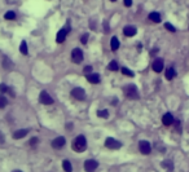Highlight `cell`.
Wrapping results in <instances>:
<instances>
[{
	"label": "cell",
	"instance_id": "cell-1",
	"mask_svg": "<svg viewBox=\"0 0 189 172\" xmlns=\"http://www.w3.org/2000/svg\"><path fill=\"white\" fill-rule=\"evenodd\" d=\"M71 148H73L74 152L77 153H82L87 149V140L83 135H79L77 136L73 140V144H71Z\"/></svg>",
	"mask_w": 189,
	"mask_h": 172
},
{
	"label": "cell",
	"instance_id": "cell-2",
	"mask_svg": "<svg viewBox=\"0 0 189 172\" xmlns=\"http://www.w3.org/2000/svg\"><path fill=\"white\" fill-rule=\"evenodd\" d=\"M123 92H124V95H126L127 98H131V100H137L139 98V91H137V87L135 84L124 85Z\"/></svg>",
	"mask_w": 189,
	"mask_h": 172
},
{
	"label": "cell",
	"instance_id": "cell-3",
	"mask_svg": "<svg viewBox=\"0 0 189 172\" xmlns=\"http://www.w3.org/2000/svg\"><path fill=\"white\" fill-rule=\"evenodd\" d=\"M139 150L141 152V154H144V155H149L152 152V146H150V142L149 141H145V140H141L140 142H139Z\"/></svg>",
	"mask_w": 189,
	"mask_h": 172
},
{
	"label": "cell",
	"instance_id": "cell-4",
	"mask_svg": "<svg viewBox=\"0 0 189 172\" xmlns=\"http://www.w3.org/2000/svg\"><path fill=\"white\" fill-rule=\"evenodd\" d=\"M71 60L74 63H80L83 61V52L80 48H74L71 52Z\"/></svg>",
	"mask_w": 189,
	"mask_h": 172
},
{
	"label": "cell",
	"instance_id": "cell-5",
	"mask_svg": "<svg viewBox=\"0 0 189 172\" xmlns=\"http://www.w3.org/2000/svg\"><path fill=\"white\" fill-rule=\"evenodd\" d=\"M99 167V162L95 159H88L84 162V170L85 172H95Z\"/></svg>",
	"mask_w": 189,
	"mask_h": 172
},
{
	"label": "cell",
	"instance_id": "cell-6",
	"mask_svg": "<svg viewBox=\"0 0 189 172\" xmlns=\"http://www.w3.org/2000/svg\"><path fill=\"white\" fill-rule=\"evenodd\" d=\"M105 146L108 149H112V150H117V149H119L120 146H122V144H120L119 141H117L115 138H113V137H108L105 140Z\"/></svg>",
	"mask_w": 189,
	"mask_h": 172
},
{
	"label": "cell",
	"instance_id": "cell-7",
	"mask_svg": "<svg viewBox=\"0 0 189 172\" xmlns=\"http://www.w3.org/2000/svg\"><path fill=\"white\" fill-rule=\"evenodd\" d=\"M71 96H73V97L75 98V100L83 101V100L85 98V92H84V89H83V88L77 87V88H74L73 91H71Z\"/></svg>",
	"mask_w": 189,
	"mask_h": 172
},
{
	"label": "cell",
	"instance_id": "cell-8",
	"mask_svg": "<svg viewBox=\"0 0 189 172\" xmlns=\"http://www.w3.org/2000/svg\"><path fill=\"white\" fill-rule=\"evenodd\" d=\"M39 101L42 103H44V105H51V103H53V98L48 95L47 91H42L40 96H39Z\"/></svg>",
	"mask_w": 189,
	"mask_h": 172
},
{
	"label": "cell",
	"instance_id": "cell-9",
	"mask_svg": "<svg viewBox=\"0 0 189 172\" xmlns=\"http://www.w3.org/2000/svg\"><path fill=\"white\" fill-rule=\"evenodd\" d=\"M69 31H70V27H69V26L62 27L61 30L58 31V34H57V36H56V42H57V43H62V42L66 39V35L69 34Z\"/></svg>",
	"mask_w": 189,
	"mask_h": 172
},
{
	"label": "cell",
	"instance_id": "cell-10",
	"mask_svg": "<svg viewBox=\"0 0 189 172\" xmlns=\"http://www.w3.org/2000/svg\"><path fill=\"white\" fill-rule=\"evenodd\" d=\"M65 144H66V140H65V137H62V136L52 140V148L53 149H61L65 146Z\"/></svg>",
	"mask_w": 189,
	"mask_h": 172
},
{
	"label": "cell",
	"instance_id": "cell-11",
	"mask_svg": "<svg viewBox=\"0 0 189 172\" xmlns=\"http://www.w3.org/2000/svg\"><path fill=\"white\" fill-rule=\"evenodd\" d=\"M163 66H165V63H163V60L162 58H155L154 61H153V70L155 71V73H161V71L163 70Z\"/></svg>",
	"mask_w": 189,
	"mask_h": 172
},
{
	"label": "cell",
	"instance_id": "cell-12",
	"mask_svg": "<svg viewBox=\"0 0 189 172\" xmlns=\"http://www.w3.org/2000/svg\"><path fill=\"white\" fill-rule=\"evenodd\" d=\"M162 122H163L165 126H172L175 119H174V117H172V114H171V113H166L165 115H163V118H162Z\"/></svg>",
	"mask_w": 189,
	"mask_h": 172
},
{
	"label": "cell",
	"instance_id": "cell-13",
	"mask_svg": "<svg viewBox=\"0 0 189 172\" xmlns=\"http://www.w3.org/2000/svg\"><path fill=\"white\" fill-rule=\"evenodd\" d=\"M123 33L126 36H135L137 33V30H136V27L135 26H126L123 28Z\"/></svg>",
	"mask_w": 189,
	"mask_h": 172
},
{
	"label": "cell",
	"instance_id": "cell-14",
	"mask_svg": "<svg viewBox=\"0 0 189 172\" xmlns=\"http://www.w3.org/2000/svg\"><path fill=\"white\" fill-rule=\"evenodd\" d=\"M149 20L152 21V22H154V23H159L161 22V14L159 13H157V12H152L150 14H149V17H148Z\"/></svg>",
	"mask_w": 189,
	"mask_h": 172
},
{
	"label": "cell",
	"instance_id": "cell-15",
	"mask_svg": "<svg viewBox=\"0 0 189 172\" xmlns=\"http://www.w3.org/2000/svg\"><path fill=\"white\" fill-rule=\"evenodd\" d=\"M27 133H28V130H18V131H16L13 133V138L14 140H20V138L25 137Z\"/></svg>",
	"mask_w": 189,
	"mask_h": 172
},
{
	"label": "cell",
	"instance_id": "cell-16",
	"mask_svg": "<svg viewBox=\"0 0 189 172\" xmlns=\"http://www.w3.org/2000/svg\"><path fill=\"white\" fill-rule=\"evenodd\" d=\"M85 77H87V80L90 82V83H92V84L100 83V77L97 74H88V75H85Z\"/></svg>",
	"mask_w": 189,
	"mask_h": 172
},
{
	"label": "cell",
	"instance_id": "cell-17",
	"mask_svg": "<svg viewBox=\"0 0 189 172\" xmlns=\"http://www.w3.org/2000/svg\"><path fill=\"white\" fill-rule=\"evenodd\" d=\"M119 45H120L119 39L117 38V36H113L112 40H110V47H112V49H113V51H118Z\"/></svg>",
	"mask_w": 189,
	"mask_h": 172
},
{
	"label": "cell",
	"instance_id": "cell-18",
	"mask_svg": "<svg viewBox=\"0 0 189 172\" xmlns=\"http://www.w3.org/2000/svg\"><path fill=\"white\" fill-rule=\"evenodd\" d=\"M162 167L165 168V170L167 171V172H172L174 171V163L171 162V160H163L162 162Z\"/></svg>",
	"mask_w": 189,
	"mask_h": 172
},
{
	"label": "cell",
	"instance_id": "cell-19",
	"mask_svg": "<svg viewBox=\"0 0 189 172\" xmlns=\"http://www.w3.org/2000/svg\"><path fill=\"white\" fill-rule=\"evenodd\" d=\"M175 75H176V71H175L174 67H169V69L166 70V79H169V80L174 79V78H175Z\"/></svg>",
	"mask_w": 189,
	"mask_h": 172
},
{
	"label": "cell",
	"instance_id": "cell-20",
	"mask_svg": "<svg viewBox=\"0 0 189 172\" xmlns=\"http://www.w3.org/2000/svg\"><path fill=\"white\" fill-rule=\"evenodd\" d=\"M108 69H109L110 71H118V69H119V66H118V62H117L115 60L110 61V63L108 65Z\"/></svg>",
	"mask_w": 189,
	"mask_h": 172
},
{
	"label": "cell",
	"instance_id": "cell-21",
	"mask_svg": "<svg viewBox=\"0 0 189 172\" xmlns=\"http://www.w3.org/2000/svg\"><path fill=\"white\" fill-rule=\"evenodd\" d=\"M62 168H63V171L65 172H71L73 171V166H71V163L69 162V160H63L62 162Z\"/></svg>",
	"mask_w": 189,
	"mask_h": 172
},
{
	"label": "cell",
	"instance_id": "cell-22",
	"mask_svg": "<svg viewBox=\"0 0 189 172\" xmlns=\"http://www.w3.org/2000/svg\"><path fill=\"white\" fill-rule=\"evenodd\" d=\"M4 18H5V20H8V21L16 20V13L12 12V10H9V12H7V13L4 14Z\"/></svg>",
	"mask_w": 189,
	"mask_h": 172
},
{
	"label": "cell",
	"instance_id": "cell-23",
	"mask_svg": "<svg viewBox=\"0 0 189 172\" xmlns=\"http://www.w3.org/2000/svg\"><path fill=\"white\" fill-rule=\"evenodd\" d=\"M20 51L22 55H27V44H26V42H22L21 43V45H20Z\"/></svg>",
	"mask_w": 189,
	"mask_h": 172
},
{
	"label": "cell",
	"instance_id": "cell-24",
	"mask_svg": "<svg viewBox=\"0 0 189 172\" xmlns=\"http://www.w3.org/2000/svg\"><path fill=\"white\" fill-rule=\"evenodd\" d=\"M3 65H4L5 69H12L13 67V63L10 62V60L8 58V57H4V62H3Z\"/></svg>",
	"mask_w": 189,
	"mask_h": 172
},
{
	"label": "cell",
	"instance_id": "cell-25",
	"mask_svg": "<svg viewBox=\"0 0 189 172\" xmlns=\"http://www.w3.org/2000/svg\"><path fill=\"white\" fill-rule=\"evenodd\" d=\"M97 117H100V118H108L109 117V112H108V110H100V112H97Z\"/></svg>",
	"mask_w": 189,
	"mask_h": 172
},
{
	"label": "cell",
	"instance_id": "cell-26",
	"mask_svg": "<svg viewBox=\"0 0 189 172\" xmlns=\"http://www.w3.org/2000/svg\"><path fill=\"white\" fill-rule=\"evenodd\" d=\"M7 103H8V100H7L4 96H0V109L5 107V106H7Z\"/></svg>",
	"mask_w": 189,
	"mask_h": 172
},
{
	"label": "cell",
	"instance_id": "cell-27",
	"mask_svg": "<svg viewBox=\"0 0 189 172\" xmlns=\"http://www.w3.org/2000/svg\"><path fill=\"white\" fill-rule=\"evenodd\" d=\"M122 73L124 75H127V77H130V78H132L134 77V73L131 71L130 69H127V67H122Z\"/></svg>",
	"mask_w": 189,
	"mask_h": 172
},
{
	"label": "cell",
	"instance_id": "cell-28",
	"mask_svg": "<svg viewBox=\"0 0 189 172\" xmlns=\"http://www.w3.org/2000/svg\"><path fill=\"white\" fill-rule=\"evenodd\" d=\"M165 27H166L169 31H171V33H175V31H176V28L174 27L171 23H169V22H167V23H165Z\"/></svg>",
	"mask_w": 189,
	"mask_h": 172
},
{
	"label": "cell",
	"instance_id": "cell-29",
	"mask_svg": "<svg viewBox=\"0 0 189 172\" xmlns=\"http://www.w3.org/2000/svg\"><path fill=\"white\" fill-rule=\"evenodd\" d=\"M80 42H82V44H87V42H88V34H83V35H82Z\"/></svg>",
	"mask_w": 189,
	"mask_h": 172
},
{
	"label": "cell",
	"instance_id": "cell-30",
	"mask_svg": "<svg viewBox=\"0 0 189 172\" xmlns=\"http://www.w3.org/2000/svg\"><path fill=\"white\" fill-rule=\"evenodd\" d=\"M83 71H84V74H85V75L92 74V66H85L84 69H83Z\"/></svg>",
	"mask_w": 189,
	"mask_h": 172
},
{
	"label": "cell",
	"instance_id": "cell-31",
	"mask_svg": "<svg viewBox=\"0 0 189 172\" xmlns=\"http://www.w3.org/2000/svg\"><path fill=\"white\" fill-rule=\"evenodd\" d=\"M38 142H39V140H38V137H33V138H31V140H30V142H28V144H30L31 146H35V145H36V144H38Z\"/></svg>",
	"mask_w": 189,
	"mask_h": 172
},
{
	"label": "cell",
	"instance_id": "cell-32",
	"mask_svg": "<svg viewBox=\"0 0 189 172\" xmlns=\"http://www.w3.org/2000/svg\"><path fill=\"white\" fill-rule=\"evenodd\" d=\"M8 88H9V87H7L5 84H1V85H0V91H1V92H8Z\"/></svg>",
	"mask_w": 189,
	"mask_h": 172
},
{
	"label": "cell",
	"instance_id": "cell-33",
	"mask_svg": "<svg viewBox=\"0 0 189 172\" xmlns=\"http://www.w3.org/2000/svg\"><path fill=\"white\" fill-rule=\"evenodd\" d=\"M124 5H126V7H131V5H132V0H124Z\"/></svg>",
	"mask_w": 189,
	"mask_h": 172
},
{
	"label": "cell",
	"instance_id": "cell-34",
	"mask_svg": "<svg viewBox=\"0 0 189 172\" xmlns=\"http://www.w3.org/2000/svg\"><path fill=\"white\" fill-rule=\"evenodd\" d=\"M4 142V136H3V133L0 132V144H3Z\"/></svg>",
	"mask_w": 189,
	"mask_h": 172
},
{
	"label": "cell",
	"instance_id": "cell-35",
	"mask_svg": "<svg viewBox=\"0 0 189 172\" xmlns=\"http://www.w3.org/2000/svg\"><path fill=\"white\" fill-rule=\"evenodd\" d=\"M13 172H22V171H20V170H14Z\"/></svg>",
	"mask_w": 189,
	"mask_h": 172
},
{
	"label": "cell",
	"instance_id": "cell-36",
	"mask_svg": "<svg viewBox=\"0 0 189 172\" xmlns=\"http://www.w3.org/2000/svg\"><path fill=\"white\" fill-rule=\"evenodd\" d=\"M112 1H117V0H112Z\"/></svg>",
	"mask_w": 189,
	"mask_h": 172
}]
</instances>
